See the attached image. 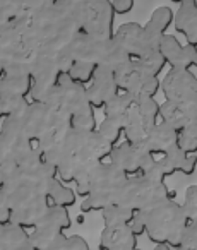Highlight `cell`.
I'll list each match as a JSON object with an SVG mask.
<instances>
[{"label": "cell", "mask_w": 197, "mask_h": 250, "mask_svg": "<svg viewBox=\"0 0 197 250\" xmlns=\"http://www.w3.org/2000/svg\"><path fill=\"white\" fill-rule=\"evenodd\" d=\"M113 147L98 130L81 132L70 129L43 156L55 165L59 178L64 184H74L86 170L107 161Z\"/></svg>", "instance_id": "cell-1"}, {"label": "cell", "mask_w": 197, "mask_h": 250, "mask_svg": "<svg viewBox=\"0 0 197 250\" xmlns=\"http://www.w3.org/2000/svg\"><path fill=\"white\" fill-rule=\"evenodd\" d=\"M127 180L129 175H125L108 160L86 170L74 182L76 194L83 197L81 212L83 214L93 211L101 212L108 206L120 204L122 192Z\"/></svg>", "instance_id": "cell-2"}, {"label": "cell", "mask_w": 197, "mask_h": 250, "mask_svg": "<svg viewBox=\"0 0 197 250\" xmlns=\"http://www.w3.org/2000/svg\"><path fill=\"white\" fill-rule=\"evenodd\" d=\"M146 221V235L153 243H168L173 250L182 245L183 235L189 226L183 206L175 199H166L141 211Z\"/></svg>", "instance_id": "cell-3"}, {"label": "cell", "mask_w": 197, "mask_h": 250, "mask_svg": "<svg viewBox=\"0 0 197 250\" xmlns=\"http://www.w3.org/2000/svg\"><path fill=\"white\" fill-rule=\"evenodd\" d=\"M175 197L176 194L170 190L165 180H159L148 173H139L129 177L124 192H122L120 204L127 206L135 212H141L156 202Z\"/></svg>", "instance_id": "cell-4"}, {"label": "cell", "mask_w": 197, "mask_h": 250, "mask_svg": "<svg viewBox=\"0 0 197 250\" xmlns=\"http://www.w3.org/2000/svg\"><path fill=\"white\" fill-rule=\"evenodd\" d=\"M72 226L69 209L62 206H52L46 216L31 229V243L36 250H50L53 243L64 238V231Z\"/></svg>", "instance_id": "cell-5"}, {"label": "cell", "mask_w": 197, "mask_h": 250, "mask_svg": "<svg viewBox=\"0 0 197 250\" xmlns=\"http://www.w3.org/2000/svg\"><path fill=\"white\" fill-rule=\"evenodd\" d=\"M115 81L120 93L131 94L134 100L146 96L156 98V94L161 91V81L156 76H148L142 72L135 59H131L115 72Z\"/></svg>", "instance_id": "cell-6"}, {"label": "cell", "mask_w": 197, "mask_h": 250, "mask_svg": "<svg viewBox=\"0 0 197 250\" xmlns=\"http://www.w3.org/2000/svg\"><path fill=\"white\" fill-rule=\"evenodd\" d=\"M108 161L113 163L117 168H120L125 175L132 177V175H139L148 170V167L153 161V154L144 146L124 141L113 147Z\"/></svg>", "instance_id": "cell-7"}, {"label": "cell", "mask_w": 197, "mask_h": 250, "mask_svg": "<svg viewBox=\"0 0 197 250\" xmlns=\"http://www.w3.org/2000/svg\"><path fill=\"white\" fill-rule=\"evenodd\" d=\"M57 87H59V108L67 110L72 117L94 110L88 96V86L74 81L69 74H60Z\"/></svg>", "instance_id": "cell-8"}, {"label": "cell", "mask_w": 197, "mask_h": 250, "mask_svg": "<svg viewBox=\"0 0 197 250\" xmlns=\"http://www.w3.org/2000/svg\"><path fill=\"white\" fill-rule=\"evenodd\" d=\"M161 91L168 101H187L197 96V77L190 70L170 69L163 77Z\"/></svg>", "instance_id": "cell-9"}, {"label": "cell", "mask_w": 197, "mask_h": 250, "mask_svg": "<svg viewBox=\"0 0 197 250\" xmlns=\"http://www.w3.org/2000/svg\"><path fill=\"white\" fill-rule=\"evenodd\" d=\"M120 93L115 81V72L107 67H98L94 77L88 84V96L94 110H103L117 94Z\"/></svg>", "instance_id": "cell-10"}, {"label": "cell", "mask_w": 197, "mask_h": 250, "mask_svg": "<svg viewBox=\"0 0 197 250\" xmlns=\"http://www.w3.org/2000/svg\"><path fill=\"white\" fill-rule=\"evenodd\" d=\"M100 250H134L137 249V236L129 223L124 225H105L100 235Z\"/></svg>", "instance_id": "cell-11"}, {"label": "cell", "mask_w": 197, "mask_h": 250, "mask_svg": "<svg viewBox=\"0 0 197 250\" xmlns=\"http://www.w3.org/2000/svg\"><path fill=\"white\" fill-rule=\"evenodd\" d=\"M156 124H158V120L142 115L141 111L137 110V106L134 104V108H132L131 113H129L127 120H125V127H124L125 141H129V143H132V144H139V146H144L146 141L151 136L153 129L156 127Z\"/></svg>", "instance_id": "cell-12"}, {"label": "cell", "mask_w": 197, "mask_h": 250, "mask_svg": "<svg viewBox=\"0 0 197 250\" xmlns=\"http://www.w3.org/2000/svg\"><path fill=\"white\" fill-rule=\"evenodd\" d=\"M173 26L182 33L187 40V45L197 48V0H182L178 11L175 12Z\"/></svg>", "instance_id": "cell-13"}, {"label": "cell", "mask_w": 197, "mask_h": 250, "mask_svg": "<svg viewBox=\"0 0 197 250\" xmlns=\"http://www.w3.org/2000/svg\"><path fill=\"white\" fill-rule=\"evenodd\" d=\"M178 130H175L172 125L165 124V122H158L156 127L153 129L149 139L146 141L144 147L153 154V156H159V154L166 153L172 147L178 146Z\"/></svg>", "instance_id": "cell-14"}, {"label": "cell", "mask_w": 197, "mask_h": 250, "mask_svg": "<svg viewBox=\"0 0 197 250\" xmlns=\"http://www.w3.org/2000/svg\"><path fill=\"white\" fill-rule=\"evenodd\" d=\"M113 40L132 59L142 55V26L139 22H124L115 29Z\"/></svg>", "instance_id": "cell-15"}, {"label": "cell", "mask_w": 197, "mask_h": 250, "mask_svg": "<svg viewBox=\"0 0 197 250\" xmlns=\"http://www.w3.org/2000/svg\"><path fill=\"white\" fill-rule=\"evenodd\" d=\"M159 53H161L163 59L166 60V65H170V69L190 70V67H192V63H190V60H189V55H187V48L176 40V36H173V35L166 33L161 38Z\"/></svg>", "instance_id": "cell-16"}, {"label": "cell", "mask_w": 197, "mask_h": 250, "mask_svg": "<svg viewBox=\"0 0 197 250\" xmlns=\"http://www.w3.org/2000/svg\"><path fill=\"white\" fill-rule=\"evenodd\" d=\"M31 245V235L26 228L14 223H0V249L2 250H24Z\"/></svg>", "instance_id": "cell-17"}, {"label": "cell", "mask_w": 197, "mask_h": 250, "mask_svg": "<svg viewBox=\"0 0 197 250\" xmlns=\"http://www.w3.org/2000/svg\"><path fill=\"white\" fill-rule=\"evenodd\" d=\"M33 89L31 76H16V74H4L0 77V98H29Z\"/></svg>", "instance_id": "cell-18"}, {"label": "cell", "mask_w": 197, "mask_h": 250, "mask_svg": "<svg viewBox=\"0 0 197 250\" xmlns=\"http://www.w3.org/2000/svg\"><path fill=\"white\" fill-rule=\"evenodd\" d=\"M134 104H135V101L131 94L118 93L117 96L101 110L103 111V118H108V120L125 127V120H127L129 113H131V110L134 108Z\"/></svg>", "instance_id": "cell-19"}, {"label": "cell", "mask_w": 197, "mask_h": 250, "mask_svg": "<svg viewBox=\"0 0 197 250\" xmlns=\"http://www.w3.org/2000/svg\"><path fill=\"white\" fill-rule=\"evenodd\" d=\"M135 211H132L127 206L113 204L101 211V219H103V225H124V223H131Z\"/></svg>", "instance_id": "cell-20"}, {"label": "cell", "mask_w": 197, "mask_h": 250, "mask_svg": "<svg viewBox=\"0 0 197 250\" xmlns=\"http://www.w3.org/2000/svg\"><path fill=\"white\" fill-rule=\"evenodd\" d=\"M50 199H52L53 206L70 208V206L76 204L77 194H76V190L67 187V184H64L60 178H57L55 184L52 185V190H50Z\"/></svg>", "instance_id": "cell-21"}, {"label": "cell", "mask_w": 197, "mask_h": 250, "mask_svg": "<svg viewBox=\"0 0 197 250\" xmlns=\"http://www.w3.org/2000/svg\"><path fill=\"white\" fill-rule=\"evenodd\" d=\"M139 69L148 76H156L159 77V74L163 72V69L166 67V60L163 59V55L159 52H153L149 55H144L141 59H135Z\"/></svg>", "instance_id": "cell-22"}, {"label": "cell", "mask_w": 197, "mask_h": 250, "mask_svg": "<svg viewBox=\"0 0 197 250\" xmlns=\"http://www.w3.org/2000/svg\"><path fill=\"white\" fill-rule=\"evenodd\" d=\"M178 146L183 153L197 154V120L190 122L178 134Z\"/></svg>", "instance_id": "cell-23"}, {"label": "cell", "mask_w": 197, "mask_h": 250, "mask_svg": "<svg viewBox=\"0 0 197 250\" xmlns=\"http://www.w3.org/2000/svg\"><path fill=\"white\" fill-rule=\"evenodd\" d=\"M96 69H98V65H94V63L84 62V60H76L74 65H72V69L69 70V76L72 77L74 81H77V83L86 84L88 86V84L93 81Z\"/></svg>", "instance_id": "cell-24"}, {"label": "cell", "mask_w": 197, "mask_h": 250, "mask_svg": "<svg viewBox=\"0 0 197 250\" xmlns=\"http://www.w3.org/2000/svg\"><path fill=\"white\" fill-rule=\"evenodd\" d=\"M173 19H175V12L170 7H166V5H163V7H158L153 12L148 24L153 26L154 29H158V31L166 33V29L173 24Z\"/></svg>", "instance_id": "cell-25"}, {"label": "cell", "mask_w": 197, "mask_h": 250, "mask_svg": "<svg viewBox=\"0 0 197 250\" xmlns=\"http://www.w3.org/2000/svg\"><path fill=\"white\" fill-rule=\"evenodd\" d=\"M96 130L108 141V143L113 144V146H117V144L120 143L122 136H124V127L118 125V124H115V122L108 120V118H103L101 124H98Z\"/></svg>", "instance_id": "cell-26"}, {"label": "cell", "mask_w": 197, "mask_h": 250, "mask_svg": "<svg viewBox=\"0 0 197 250\" xmlns=\"http://www.w3.org/2000/svg\"><path fill=\"white\" fill-rule=\"evenodd\" d=\"M0 100H2V108H4V118L12 117V115H21L28 108V104L31 103L29 98H21V96L0 98Z\"/></svg>", "instance_id": "cell-27"}, {"label": "cell", "mask_w": 197, "mask_h": 250, "mask_svg": "<svg viewBox=\"0 0 197 250\" xmlns=\"http://www.w3.org/2000/svg\"><path fill=\"white\" fill-rule=\"evenodd\" d=\"M72 129L81 130V132H93V130H96L98 122H96L94 110L86 111V113H81V115H74L72 117Z\"/></svg>", "instance_id": "cell-28"}, {"label": "cell", "mask_w": 197, "mask_h": 250, "mask_svg": "<svg viewBox=\"0 0 197 250\" xmlns=\"http://www.w3.org/2000/svg\"><path fill=\"white\" fill-rule=\"evenodd\" d=\"M50 250H91L88 242L79 235L64 236L57 243H53Z\"/></svg>", "instance_id": "cell-29"}, {"label": "cell", "mask_w": 197, "mask_h": 250, "mask_svg": "<svg viewBox=\"0 0 197 250\" xmlns=\"http://www.w3.org/2000/svg\"><path fill=\"white\" fill-rule=\"evenodd\" d=\"M183 211H185L189 221H197V184L187 187L185 197H183Z\"/></svg>", "instance_id": "cell-30"}, {"label": "cell", "mask_w": 197, "mask_h": 250, "mask_svg": "<svg viewBox=\"0 0 197 250\" xmlns=\"http://www.w3.org/2000/svg\"><path fill=\"white\" fill-rule=\"evenodd\" d=\"M135 106L146 117L154 118V120L159 118V106H161V103H158L156 98H149V96L139 98V100H135Z\"/></svg>", "instance_id": "cell-31"}, {"label": "cell", "mask_w": 197, "mask_h": 250, "mask_svg": "<svg viewBox=\"0 0 197 250\" xmlns=\"http://www.w3.org/2000/svg\"><path fill=\"white\" fill-rule=\"evenodd\" d=\"M12 209L9 202V195L4 187H0V223H11Z\"/></svg>", "instance_id": "cell-32"}, {"label": "cell", "mask_w": 197, "mask_h": 250, "mask_svg": "<svg viewBox=\"0 0 197 250\" xmlns=\"http://www.w3.org/2000/svg\"><path fill=\"white\" fill-rule=\"evenodd\" d=\"M129 226H131V229L134 231L135 236L146 235V221H144L142 212H135L134 218H132L131 223H129Z\"/></svg>", "instance_id": "cell-33"}, {"label": "cell", "mask_w": 197, "mask_h": 250, "mask_svg": "<svg viewBox=\"0 0 197 250\" xmlns=\"http://www.w3.org/2000/svg\"><path fill=\"white\" fill-rule=\"evenodd\" d=\"M111 5H113L115 14H129V12L134 9L135 0H111Z\"/></svg>", "instance_id": "cell-34"}, {"label": "cell", "mask_w": 197, "mask_h": 250, "mask_svg": "<svg viewBox=\"0 0 197 250\" xmlns=\"http://www.w3.org/2000/svg\"><path fill=\"white\" fill-rule=\"evenodd\" d=\"M196 168H197V154H187L185 161H183L182 168H180V173L189 177V175H192L196 171Z\"/></svg>", "instance_id": "cell-35"}, {"label": "cell", "mask_w": 197, "mask_h": 250, "mask_svg": "<svg viewBox=\"0 0 197 250\" xmlns=\"http://www.w3.org/2000/svg\"><path fill=\"white\" fill-rule=\"evenodd\" d=\"M185 48H187V55H189V60H190V63H192V67L197 69V48L190 45H185Z\"/></svg>", "instance_id": "cell-36"}, {"label": "cell", "mask_w": 197, "mask_h": 250, "mask_svg": "<svg viewBox=\"0 0 197 250\" xmlns=\"http://www.w3.org/2000/svg\"><path fill=\"white\" fill-rule=\"evenodd\" d=\"M154 250H173L168 243H156L154 245Z\"/></svg>", "instance_id": "cell-37"}, {"label": "cell", "mask_w": 197, "mask_h": 250, "mask_svg": "<svg viewBox=\"0 0 197 250\" xmlns=\"http://www.w3.org/2000/svg\"><path fill=\"white\" fill-rule=\"evenodd\" d=\"M0 120H4V108H2V100H0Z\"/></svg>", "instance_id": "cell-38"}, {"label": "cell", "mask_w": 197, "mask_h": 250, "mask_svg": "<svg viewBox=\"0 0 197 250\" xmlns=\"http://www.w3.org/2000/svg\"><path fill=\"white\" fill-rule=\"evenodd\" d=\"M76 221L79 223V225H83V223H84V216H83V214H81V216H77V218H76Z\"/></svg>", "instance_id": "cell-39"}, {"label": "cell", "mask_w": 197, "mask_h": 250, "mask_svg": "<svg viewBox=\"0 0 197 250\" xmlns=\"http://www.w3.org/2000/svg\"><path fill=\"white\" fill-rule=\"evenodd\" d=\"M170 2H173V4H180L182 0H170Z\"/></svg>", "instance_id": "cell-40"}, {"label": "cell", "mask_w": 197, "mask_h": 250, "mask_svg": "<svg viewBox=\"0 0 197 250\" xmlns=\"http://www.w3.org/2000/svg\"><path fill=\"white\" fill-rule=\"evenodd\" d=\"M134 250H141V249H134Z\"/></svg>", "instance_id": "cell-41"}]
</instances>
